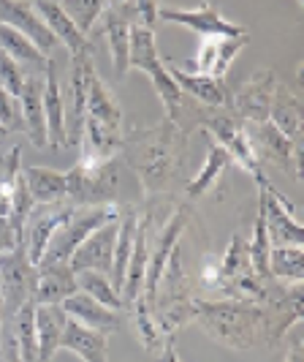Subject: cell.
<instances>
[{
  "label": "cell",
  "instance_id": "5bb4252c",
  "mask_svg": "<svg viewBox=\"0 0 304 362\" xmlns=\"http://www.w3.org/2000/svg\"><path fill=\"white\" fill-rule=\"evenodd\" d=\"M269 120L286 134L296 147V158L304 161V109H302V71L296 74V88L277 85Z\"/></svg>",
  "mask_w": 304,
  "mask_h": 362
},
{
  "label": "cell",
  "instance_id": "f546056e",
  "mask_svg": "<svg viewBox=\"0 0 304 362\" xmlns=\"http://www.w3.org/2000/svg\"><path fill=\"white\" fill-rule=\"evenodd\" d=\"M229 163H231L229 153L217 145V142H209L207 161H204V166H201V172H198L196 177L185 185L188 199H198V197H204V194H207V191H209V188L223 177V172L229 169Z\"/></svg>",
  "mask_w": 304,
  "mask_h": 362
},
{
  "label": "cell",
  "instance_id": "c3c4849f",
  "mask_svg": "<svg viewBox=\"0 0 304 362\" xmlns=\"http://www.w3.org/2000/svg\"><path fill=\"white\" fill-rule=\"evenodd\" d=\"M296 6H304V0H296Z\"/></svg>",
  "mask_w": 304,
  "mask_h": 362
},
{
  "label": "cell",
  "instance_id": "836d02e7",
  "mask_svg": "<svg viewBox=\"0 0 304 362\" xmlns=\"http://www.w3.org/2000/svg\"><path fill=\"white\" fill-rule=\"evenodd\" d=\"M130 313H133V325H136V335L144 344L147 351H158L166 344V335L161 332V327L155 322V313L150 310V305L144 303V297H139L133 305H130Z\"/></svg>",
  "mask_w": 304,
  "mask_h": 362
},
{
  "label": "cell",
  "instance_id": "f6af8a7d",
  "mask_svg": "<svg viewBox=\"0 0 304 362\" xmlns=\"http://www.w3.org/2000/svg\"><path fill=\"white\" fill-rule=\"evenodd\" d=\"M161 362H182L177 354V346H174V338H166V344L161 349Z\"/></svg>",
  "mask_w": 304,
  "mask_h": 362
},
{
  "label": "cell",
  "instance_id": "8fae6325",
  "mask_svg": "<svg viewBox=\"0 0 304 362\" xmlns=\"http://www.w3.org/2000/svg\"><path fill=\"white\" fill-rule=\"evenodd\" d=\"M188 226V204L177 207L171 218L161 226V232L155 235V245H150V262H147V278H144V303L152 310L155 303V294H158V284H161V275L169 264V256L179 245V237Z\"/></svg>",
  "mask_w": 304,
  "mask_h": 362
},
{
  "label": "cell",
  "instance_id": "681fc988",
  "mask_svg": "<svg viewBox=\"0 0 304 362\" xmlns=\"http://www.w3.org/2000/svg\"><path fill=\"white\" fill-rule=\"evenodd\" d=\"M111 3H126V0H111Z\"/></svg>",
  "mask_w": 304,
  "mask_h": 362
},
{
  "label": "cell",
  "instance_id": "8d00e7d4",
  "mask_svg": "<svg viewBox=\"0 0 304 362\" xmlns=\"http://www.w3.org/2000/svg\"><path fill=\"white\" fill-rule=\"evenodd\" d=\"M0 126L6 134H25V117L17 95L0 88Z\"/></svg>",
  "mask_w": 304,
  "mask_h": 362
},
{
  "label": "cell",
  "instance_id": "484cf974",
  "mask_svg": "<svg viewBox=\"0 0 304 362\" xmlns=\"http://www.w3.org/2000/svg\"><path fill=\"white\" fill-rule=\"evenodd\" d=\"M66 322H68V313L63 310V305H36L38 362H52V357L60 351Z\"/></svg>",
  "mask_w": 304,
  "mask_h": 362
},
{
  "label": "cell",
  "instance_id": "ac0fdd59",
  "mask_svg": "<svg viewBox=\"0 0 304 362\" xmlns=\"http://www.w3.org/2000/svg\"><path fill=\"white\" fill-rule=\"evenodd\" d=\"M117 221H107L104 226H98L92 235H87L82 240V245L76 248L68 259V267L73 272L95 270L111 275V259H114V240H117Z\"/></svg>",
  "mask_w": 304,
  "mask_h": 362
},
{
  "label": "cell",
  "instance_id": "ffe728a7",
  "mask_svg": "<svg viewBox=\"0 0 304 362\" xmlns=\"http://www.w3.org/2000/svg\"><path fill=\"white\" fill-rule=\"evenodd\" d=\"M166 66H169V74L171 79L177 82V88L188 95H193L198 104L204 107H215V109H229L231 107V90L223 79H215V76H204V74H190L182 71L171 57H163Z\"/></svg>",
  "mask_w": 304,
  "mask_h": 362
},
{
  "label": "cell",
  "instance_id": "1f68e13d",
  "mask_svg": "<svg viewBox=\"0 0 304 362\" xmlns=\"http://www.w3.org/2000/svg\"><path fill=\"white\" fill-rule=\"evenodd\" d=\"M14 327V338L19 346V357L22 362H38V344H36V303L28 300L11 319Z\"/></svg>",
  "mask_w": 304,
  "mask_h": 362
},
{
  "label": "cell",
  "instance_id": "f35d334b",
  "mask_svg": "<svg viewBox=\"0 0 304 362\" xmlns=\"http://www.w3.org/2000/svg\"><path fill=\"white\" fill-rule=\"evenodd\" d=\"M22 147L14 145L8 147L6 153H0V191L3 194H11V188H14V182L17 177L22 175Z\"/></svg>",
  "mask_w": 304,
  "mask_h": 362
},
{
  "label": "cell",
  "instance_id": "cb8c5ba5",
  "mask_svg": "<svg viewBox=\"0 0 304 362\" xmlns=\"http://www.w3.org/2000/svg\"><path fill=\"white\" fill-rule=\"evenodd\" d=\"M60 349L73 351L82 362H109V335L101 329L79 325L76 319L68 316Z\"/></svg>",
  "mask_w": 304,
  "mask_h": 362
},
{
  "label": "cell",
  "instance_id": "74e56055",
  "mask_svg": "<svg viewBox=\"0 0 304 362\" xmlns=\"http://www.w3.org/2000/svg\"><path fill=\"white\" fill-rule=\"evenodd\" d=\"M25 76H28V69L0 49V88L19 98V93L25 88Z\"/></svg>",
  "mask_w": 304,
  "mask_h": 362
},
{
  "label": "cell",
  "instance_id": "277c9868",
  "mask_svg": "<svg viewBox=\"0 0 304 362\" xmlns=\"http://www.w3.org/2000/svg\"><path fill=\"white\" fill-rule=\"evenodd\" d=\"M198 126L212 134V142H217V145L223 147V150L229 153V158H231L236 166H242L253 180L258 182V188L267 185L269 180H267V175H264V166L255 158V150H253L250 136H248V131H245V123H242V126L236 123L231 109L207 107L198 115Z\"/></svg>",
  "mask_w": 304,
  "mask_h": 362
},
{
  "label": "cell",
  "instance_id": "9c48e42d",
  "mask_svg": "<svg viewBox=\"0 0 304 362\" xmlns=\"http://www.w3.org/2000/svg\"><path fill=\"white\" fill-rule=\"evenodd\" d=\"M158 17L163 22H177L182 28H188L190 33L207 38V36H217V38H233V36H245L248 28L236 25L231 19L223 17L220 11V3L217 0H204L196 8H177V6H161V14Z\"/></svg>",
  "mask_w": 304,
  "mask_h": 362
},
{
  "label": "cell",
  "instance_id": "4fadbf2b",
  "mask_svg": "<svg viewBox=\"0 0 304 362\" xmlns=\"http://www.w3.org/2000/svg\"><path fill=\"white\" fill-rule=\"evenodd\" d=\"M98 22H101V33L107 36L114 74H117L120 79H126L128 52H130V30H133V25H136L133 0H126V3H111L107 11L101 14Z\"/></svg>",
  "mask_w": 304,
  "mask_h": 362
},
{
  "label": "cell",
  "instance_id": "603a6c76",
  "mask_svg": "<svg viewBox=\"0 0 304 362\" xmlns=\"http://www.w3.org/2000/svg\"><path fill=\"white\" fill-rule=\"evenodd\" d=\"M76 289V272L68 264H36V305H63Z\"/></svg>",
  "mask_w": 304,
  "mask_h": 362
},
{
  "label": "cell",
  "instance_id": "3957f363",
  "mask_svg": "<svg viewBox=\"0 0 304 362\" xmlns=\"http://www.w3.org/2000/svg\"><path fill=\"white\" fill-rule=\"evenodd\" d=\"M128 69H139L142 74L150 76V82L155 85V90L161 95L163 109H166V120L177 123L179 120V107H182V90L177 82L171 79L166 60L158 52L155 44V33L144 30L142 25H133L130 30V52H128Z\"/></svg>",
  "mask_w": 304,
  "mask_h": 362
},
{
  "label": "cell",
  "instance_id": "44dd1931",
  "mask_svg": "<svg viewBox=\"0 0 304 362\" xmlns=\"http://www.w3.org/2000/svg\"><path fill=\"white\" fill-rule=\"evenodd\" d=\"M25 134L30 136L33 147L47 150V117H44V71H28L25 88L19 93Z\"/></svg>",
  "mask_w": 304,
  "mask_h": 362
},
{
  "label": "cell",
  "instance_id": "83f0119b",
  "mask_svg": "<svg viewBox=\"0 0 304 362\" xmlns=\"http://www.w3.org/2000/svg\"><path fill=\"white\" fill-rule=\"evenodd\" d=\"M136 223L139 216L136 210H120V221H117V240H114V259H111V286L123 289V281H126L128 262H130V251H133V240H136Z\"/></svg>",
  "mask_w": 304,
  "mask_h": 362
},
{
  "label": "cell",
  "instance_id": "2e32d148",
  "mask_svg": "<svg viewBox=\"0 0 304 362\" xmlns=\"http://www.w3.org/2000/svg\"><path fill=\"white\" fill-rule=\"evenodd\" d=\"M0 25H8L28 36L47 57H52L60 47V41L52 36V30L38 17L33 0H0Z\"/></svg>",
  "mask_w": 304,
  "mask_h": 362
},
{
  "label": "cell",
  "instance_id": "e0dca14e",
  "mask_svg": "<svg viewBox=\"0 0 304 362\" xmlns=\"http://www.w3.org/2000/svg\"><path fill=\"white\" fill-rule=\"evenodd\" d=\"M71 210H73V204H68V202L36 204V207L30 210L28 223H25V240H22V245H25V251H28L33 264L41 262V256L47 251L52 235L57 232V226L71 216Z\"/></svg>",
  "mask_w": 304,
  "mask_h": 362
},
{
  "label": "cell",
  "instance_id": "52a82bcc",
  "mask_svg": "<svg viewBox=\"0 0 304 362\" xmlns=\"http://www.w3.org/2000/svg\"><path fill=\"white\" fill-rule=\"evenodd\" d=\"M36 291V264L25 251V245H17L8 254H0V297H3V322H11L28 300H33Z\"/></svg>",
  "mask_w": 304,
  "mask_h": 362
},
{
  "label": "cell",
  "instance_id": "30bf717a",
  "mask_svg": "<svg viewBox=\"0 0 304 362\" xmlns=\"http://www.w3.org/2000/svg\"><path fill=\"white\" fill-rule=\"evenodd\" d=\"M261 197H258V210L264 213V223H267V232L272 245H304V226L302 221L293 216V207L291 202L272 185L267 182L264 188H258Z\"/></svg>",
  "mask_w": 304,
  "mask_h": 362
},
{
  "label": "cell",
  "instance_id": "d4e9b609",
  "mask_svg": "<svg viewBox=\"0 0 304 362\" xmlns=\"http://www.w3.org/2000/svg\"><path fill=\"white\" fill-rule=\"evenodd\" d=\"M63 310H66L71 319H76L79 325L101 329V332H107V335L114 332V329H120V313H123V310L109 308L104 303L92 300L85 291H73L71 297L63 303Z\"/></svg>",
  "mask_w": 304,
  "mask_h": 362
},
{
  "label": "cell",
  "instance_id": "7dc6e473",
  "mask_svg": "<svg viewBox=\"0 0 304 362\" xmlns=\"http://www.w3.org/2000/svg\"><path fill=\"white\" fill-rule=\"evenodd\" d=\"M0 136H6V131H3V126H0Z\"/></svg>",
  "mask_w": 304,
  "mask_h": 362
},
{
  "label": "cell",
  "instance_id": "7402d4cb",
  "mask_svg": "<svg viewBox=\"0 0 304 362\" xmlns=\"http://www.w3.org/2000/svg\"><path fill=\"white\" fill-rule=\"evenodd\" d=\"M38 17L44 19V25L52 30V36L60 41V47H66L71 54L79 52H92V44H90V36H85L73 19L66 14V8L60 6V0H33Z\"/></svg>",
  "mask_w": 304,
  "mask_h": 362
},
{
  "label": "cell",
  "instance_id": "7bdbcfd3",
  "mask_svg": "<svg viewBox=\"0 0 304 362\" xmlns=\"http://www.w3.org/2000/svg\"><path fill=\"white\" fill-rule=\"evenodd\" d=\"M17 245H22V240H19V235L14 232L11 221H8V218H0V254L14 251Z\"/></svg>",
  "mask_w": 304,
  "mask_h": 362
},
{
  "label": "cell",
  "instance_id": "f1b7e54d",
  "mask_svg": "<svg viewBox=\"0 0 304 362\" xmlns=\"http://www.w3.org/2000/svg\"><path fill=\"white\" fill-rule=\"evenodd\" d=\"M0 49L8 57H14L19 66H25L28 71H44V66L49 60L30 38L22 36L19 30L8 28V25H0Z\"/></svg>",
  "mask_w": 304,
  "mask_h": 362
},
{
  "label": "cell",
  "instance_id": "4dcf8cb0",
  "mask_svg": "<svg viewBox=\"0 0 304 362\" xmlns=\"http://www.w3.org/2000/svg\"><path fill=\"white\" fill-rule=\"evenodd\" d=\"M269 275L280 284L304 281V251L296 245H272L269 251Z\"/></svg>",
  "mask_w": 304,
  "mask_h": 362
},
{
  "label": "cell",
  "instance_id": "d590c367",
  "mask_svg": "<svg viewBox=\"0 0 304 362\" xmlns=\"http://www.w3.org/2000/svg\"><path fill=\"white\" fill-rule=\"evenodd\" d=\"M60 6L66 8V14L73 19V25L90 36V30L98 25L101 14L111 6V0H60Z\"/></svg>",
  "mask_w": 304,
  "mask_h": 362
},
{
  "label": "cell",
  "instance_id": "d6986e66",
  "mask_svg": "<svg viewBox=\"0 0 304 362\" xmlns=\"http://www.w3.org/2000/svg\"><path fill=\"white\" fill-rule=\"evenodd\" d=\"M150 223H152V210H147L139 216L136 223V240H133V251H130V262H128L126 281H123V305L130 308L144 291V278H147V262H150Z\"/></svg>",
  "mask_w": 304,
  "mask_h": 362
},
{
  "label": "cell",
  "instance_id": "7a4b0ae2",
  "mask_svg": "<svg viewBox=\"0 0 304 362\" xmlns=\"http://www.w3.org/2000/svg\"><path fill=\"white\" fill-rule=\"evenodd\" d=\"M190 322H196L215 344L248 351L267 341V313L261 303L250 300H196L190 305Z\"/></svg>",
  "mask_w": 304,
  "mask_h": 362
},
{
  "label": "cell",
  "instance_id": "6da1fadb",
  "mask_svg": "<svg viewBox=\"0 0 304 362\" xmlns=\"http://www.w3.org/2000/svg\"><path fill=\"white\" fill-rule=\"evenodd\" d=\"M185 150L188 139L171 120H163V126L150 131L128 134L123 153H128L147 199L163 197L177 182L185 169Z\"/></svg>",
  "mask_w": 304,
  "mask_h": 362
},
{
  "label": "cell",
  "instance_id": "ba28073f",
  "mask_svg": "<svg viewBox=\"0 0 304 362\" xmlns=\"http://www.w3.org/2000/svg\"><path fill=\"white\" fill-rule=\"evenodd\" d=\"M245 131L250 136V145L255 150V158L286 175H293L296 182L304 180V161L296 158V147L288 139L280 128L274 126L272 120H264V123H245Z\"/></svg>",
  "mask_w": 304,
  "mask_h": 362
},
{
  "label": "cell",
  "instance_id": "d6a6232c",
  "mask_svg": "<svg viewBox=\"0 0 304 362\" xmlns=\"http://www.w3.org/2000/svg\"><path fill=\"white\" fill-rule=\"evenodd\" d=\"M76 289L90 294L92 300L104 303L109 308L114 310H123V297L117 294V289L111 286V278L104 275V272H95V270H85V272H76Z\"/></svg>",
  "mask_w": 304,
  "mask_h": 362
},
{
  "label": "cell",
  "instance_id": "ee69618b",
  "mask_svg": "<svg viewBox=\"0 0 304 362\" xmlns=\"http://www.w3.org/2000/svg\"><path fill=\"white\" fill-rule=\"evenodd\" d=\"M286 362H304V341H302V332H293V338H291V351H288Z\"/></svg>",
  "mask_w": 304,
  "mask_h": 362
},
{
  "label": "cell",
  "instance_id": "5b68a950",
  "mask_svg": "<svg viewBox=\"0 0 304 362\" xmlns=\"http://www.w3.org/2000/svg\"><path fill=\"white\" fill-rule=\"evenodd\" d=\"M66 202L73 207H109L117 202L120 194V158L107 163L82 166L76 163L66 172Z\"/></svg>",
  "mask_w": 304,
  "mask_h": 362
},
{
  "label": "cell",
  "instance_id": "7c38bea8",
  "mask_svg": "<svg viewBox=\"0 0 304 362\" xmlns=\"http://www.w3.org/2000/svg\"><path fill=\"white\" fill-rule=\"evenodd\" d=\"M277 85L280 82H277L274 71L261 69L231 93V107L229 109L233 115H242L245 123H264V120H269V109H272V98H274Z\"/></svg>",
  "mask_w": 304,
  "mask_h": 362
},
{
  "label": "cell",
  "instance_id": "8992f818",
  "mask_svg": "<svg viewBox=\"0 0 304 362\" xmlns=\"http://www.w3.org/2000/svg\"><path fill=\"white\" fill-rule=\"evenodd\" d=\"M114 218H120L117 204H109V207H73L71 216L57 226V232L52 235L38 264H68V259L82 245V240L92 235L98 226H104L107 221H114Z\"/></svg>",
  "mask_w": 304,
  "mask_h": 362
},
{
  "label": "cell",
  "instance_id": "9a60e30c",
  "mask_svg": "<svg viewBox=\"0 0 304 362\" xmlns=\"http://www.w3.org/2000/svg\"><path fill=\"white\" fill-rule=\"evenodd\" d=\"M44 117H47V147L49 150H66L68 147V112H66V95L60 71L52 57L44 66Z\"/></svg>",
  "mask_w": 304,
  "mask_h": 362
},
{
  "label": "cell",
  "instance_id": "bcb514c9",
  "mask_svg": "<svg viewBox=\"0 0 304 362\" xmlns=\"http://www.w3.org/2000/svg\"><path fill=\"white\" fill-rule=\"evenodd\" d=\"M0 338H3V297H0Z\"/></svg>",
  "mask_w": 304,
  "mask_h": 362
},
{
  "label": "cell",
  "instance_id": "4316f807",
  "mask_svg": "<svg viewBox=\"0 0 304 362\" xmlns=\"http://www.w3.org/2000/svg\"><path fill=\"white\" fill-rule=\"evenodd\" d=\"M22 177L36 204H54L66 202V172H57L49 166H22Z\"/></svg>",
  "mask_w": 304,
  "mask_h": 362
},
{
  "label": "cell",
  "instance_id": "ab89813d",
  "mask_svg": "<svg viewBox=\"0 0 304 362\" xmlns=\"http://www.w3.org/2000/svg\"><path fill=\"white\" fill-rule=\"evenodd\" d=\"M133 11H136V25H142L144 30L155 33V25L161 22V0H133Z\"/></svg>",
  "mask_w": 304,
  "mask_h": 362
},
{
  "label": "cell",
  "instance_id": "b9f144b4",
  "mask_svg": "<svg viewBox=\"0 0 304 362\" xmlns=\"http://www.w3.org/2000/svg\"><path fill=\"white\" fill-rule=\"evenodd\" d=\"M0 362H22L11 322H3V338H0Z\"/></svg>",
  "mask_w": 304,
  "mask_h": 362
},
{
  "label": "cell",
  "instance_id": "60d3db41",
  "mask_svg": "<svg viewBox=\"0 0 304 362\" xmlns=\"http://www.w3.org/2000/svg\"><path fill=\"white\" fill-rule=\"evenodd\" d=\"M198 286L207 291L220 289V256L207 254L201 259V270H198Z\"/></svg>",
  "mask_w": 304,
  "mask_h": 362
},
{
  "label": "cell",
  "instance_id": "e575fe53",
  "mask_svg": "<svg viewBox=\"0 0 304 362\" xmlns=\"http://www.w3.org/2000/svg\"><path fill=\"white\" fill-rule=\"evenodd\" d=\"M248 251H250V262H253L255 275H258L264 284H269V281H272V275H269L272 240H269L267 223H264V213H261V210H258V216H255V226H253V237H250V243H248Z\"/></svg>",
  "mask_w": 304,
  "mask_h": 362
}]
</instances>
